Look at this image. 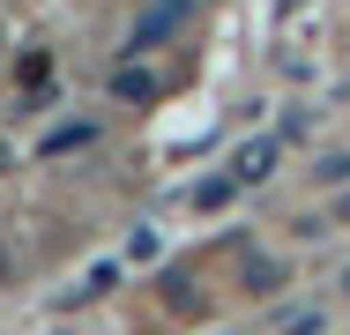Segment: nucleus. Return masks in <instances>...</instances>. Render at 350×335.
Masks as SVG:
<instances>
[{"instance_id":"f257e3e1","label":"nucleus","mask_w":350,"mask_h":335,"mask_svg":"<svg viewBox=\"0 0 350 335\" xmlns=\"http://www.w3.org/2000/svg\"><path fill=\"white\" fill-rule=\"evenodd\" d=\"M194 23V0H149L135 23H127V53H149V45H164V38H179Z\"/></svg>"},{"instance_id":"f03ea898","label":"nucleus","mask_w":350,"mask_h":335,"mask_svg":"<svg viewBox=\"0 0 350 335\" xmlns=\"http://www.w3.org/2000/svg\"><path fill=\"white\" fill-rule=\"evenodd\" d=\"M269 172H276V142H246L231 157V179H269Z\"/></svg>"},{"instance_id":"7ed1b4c3","label":"nucleus","mask_w":350,"mask_h":335,"mask_svg":"<svg viewBox=\"0 0 350 335\" xmlns=\"http://www.w3.org/2000/svg\"><path fill=\"white\" fill-rule=\"evenodd\" d=\"M112 97H127V105L157 97V75H142V67H120V75H112Z\"/></svg>"},{"instance_id":"20e7f679","label":"nucleus","mask_w":350,"mask_h":335,"mask_svg":"<svg viewBox=\"0 0 350 335\" xmlns=\"http://www.w3.org/2000/svg\"><path fill=\"white\" fill-rule=\"evenodd\" d=\"M231 187H239V179H202V187H194V209H224Z\"/></svg>"},{"instance_id":"39448f33","label":"nucleus","mask_w":350,"mask_h":335,"mask_svg":"<svg viewBox=\"0 0 350 335\" xmlns=\"http://www.w3.org/2000/svg\"><path fill=\"white\" fill-rule=\"evenodd\" d=\"M313 179H321V187H343V179H350V149H336V157H321V172H313Z\"/></svg>"},{"instance_id":"423d86ee","label":"nucleus","mask_w":350,"mask_h":335,"mask_svg":"<svg viewBox=\"0 0 350 335\" xmlns=\"http://www.w3.org/2000/svg\"><path fill=\"white\" fill-rule=\"evenodd\" d=\"M246 283H254V291H276L283 268H276V261H246Z\"/></svg>"},{"instance_id":"0eeeda50","label":"nucleus","mask_w":350,"mask_h":335,"mask_svg":"<svg viewBox=\"0 0 350 335\" xmlns=\"http://www.w3.org/2000/svg\"><path fill=\"white\" fill-rule=\"evenodd\" d=\"M0 45H8V30H0Z\"/></svg>"},{"instance_id":"6e6552de","label":"nucleus","mask_w":350,"mask_h":335,"mask_svg":"<svg viewBox=\"0 0 350 335\" xmlns=\"http://www.w3.org/2000/svg\"><path fill=\"white\" fill-rule=\"evenodd\" d=\"M0 164H8V157H0Z\"/></svg>"},{"instance_id":"1a4fd4ad","label":"nucleus","mask_w":350,"mask_h":335,"mask_svg":"<svg viewBox=\"0 0 350 335\" xmlns=\"http://www.w3.org/2000/svg\"><path fill=\"white\" fill-rule=\"evenodd\" d=\"M343 283H350V276H343Z\"/></svg>"}]
</instances>
